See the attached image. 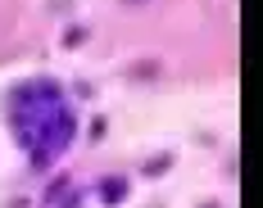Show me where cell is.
I'll use <instances>...</instances> for the list:
<instances>
[{"label":"cell","instance_id":"obj_1","mask_svg":"<svg viewBox=\"0 0 263 208\" xmlns=\"http://www.w3.org/2000/svg\"><path fill=\"white\" fill-rule=\"evenodd\" d=\"M9 127L18 136V145L32 154V168L41 172L68 150L78 122H73V109H68L64 91L54 81L32 77L9 95Z\"/></svg>","mask_w":263,"mask_h":208},{"label":"cell","instance_id":"obj_2","mask_svg":"<svg viewBox=\"0 0 263 208\" xmlns=\"http://www.w3.org/2000/svg\"><path fill=\"white\" fill-rule=\"evenodd\" d=\"M96 190H100L105 204H123V199H127V177H100Z\"/></svg>","mask_w":263,"mask_h":208},{"label":"cell","instance_id":"obj_3","mask_svg":"<svg viewBox=\"0 0 263 208\" xmlns=\"http://www.w3.org/2000/svg\"><path fill=\"white\" fill-rule=\"evenodd\" d=\"M86 36H91V27H86V23H73L68 32H64V50H78Z\"/></svg>","mask_w":263,"mask_h":208},{"label":"cell","instance_id":"obj_4","mask_svg":"<svg viewBox=\"0 0 263 208\" xmlns=\"http://www.w3.org/2000/svg\"><path fill=\"white\" fill-rule=\"evenodd\" d=\"M173 168V154H163V158H150L145 163V177H159V172H168Z\"/></svg>","mask_w":263,"mask_h":208},{"label":"cell","instance_id":"obj_5","mask_svg":"<svg viewBox=\"0 0 263 208\" xmlns=\"http://www.w3.org/2000/svg\"><path fill=\"white\" fill-rule=\"evenodd\" d=\"M150 73H159V64H136L132 68V77H150Z\"/></svg>","mask_w":263,"mask_h":208}]
</instances>
